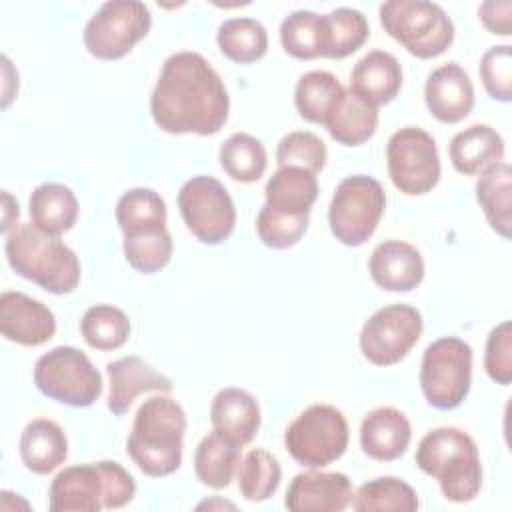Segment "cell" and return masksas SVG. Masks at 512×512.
Wrapping results in <instances>:
<instances>
[{
  "mask_svg": "<svg viewBox=\"0 0 512 512\" xmlns=\"http://www.w3.org/2000/svg\"><path fill=\"white\" fill-rule=\"evenodd\" d=\"M510 194H512V170L506 160L480 172V178L476 180V200L490 228L506 240L512 234Z\"/></svg>",
  "mask_w": 512,
  "mask_h": 512,
  "instance_id": "28",
  "label": "cell"
},
{
  "mask_svg": "<svg viewBox=\"0 0 512 512\" xmlns=\"http://www.w3.org/2000/svg\"><path fill=\"white\" fill-rule=\"evenodd\" d=\"M10 268L50 294H70L80 282V260L58 236H50L32 222H18L4 244Z\"/></svg>",
  "mask_w": 512,
  "mask_h": 512,
  "instance_id": "3",
  "label": "cell"
},
{
  "mask_svg": "<svg viewBox=\"0 0 512 512\" xmlns=\"http://www.w3.org/2000/svg\"><path fill=\"white\" fill-rule=\"evenodd\" d=\"M370 36L366 16L350 6H338L322 16V58H346Z\"/></svg>",
  "mask_w": 512,
  "mask_h": 512,
  "instance_id": "30",
  "label": "cell"
},
{
  "mask_svg": "<svg viewBox=\"0 0 512 512\" xmlns=\"http://www.w3.org/2000/svg\"><path fill=\"white\" fill-rule=\"evenodd\" d=\"M340 80L328 70H310L302 74L294 88V104L298 114L312 122L324 124L342 94Z\"/></svg>",
  "mask_w": 512,
  "mask_h": 512,
  "instance_id": "32",
  "label": "cell"
},
{
  "mask_svg": "<svg viewBox=\"0 0 512 512\" xmlns=\"http://www.w3.org/2000/svg\"><path fill=\"white\" fill-rule=\"evenodd\" d=\"M512 46H490L480 58V80L490 98L498 102L512 100Z\"/></svg>",
  "mask_w": 512,
  "mask_h": 512,
  "instance_id": "42",
  "label": "cell"
},
{
  "mask_svg": "<svg viewBox=\"0 0 512 512\" xmlns=\"http://www.w3.org/2000/svg\"><path fill=\"white\" fill-rule=\"evenodd\" d=\"M384 208L386 194L376 178L346 176L338 182L328 206L330 232L346 246H362L376 232Z\"/></svg>",
  "mask_w": 512,
  "mask_h": 512,
  "instance_id": "9",
  "label": "cell"
},
{
  "mask_svg": "<svg viewBox=\"0 0 512 512\" xmlns=\"http://www.w3.org/2000/svg\"><path fill=\"white\" fill-rule=\"evenodd\" d=\"M348 422L332 404H310L286 428L284 446L288 454L306 468H324L338 460L348 448Z\"/></svg>",
  "mask_w": 512,
  "mask_h": 512,
  "instance_id": "7",
  "label": "cell"
},
{
  "mask_svg": "<svg viewBox=\"0 0 512 512\" xmlns=\"http://www.w3.org/2000/svg\"><path fill=\"white\" fill-rule=\"evenodd\" d=\"M230 96L220 74L192 50L170 54L150 96V114L168 134L212 136L226 124Z\"/></svg>",
  "mask_w": 512,
  "mask_h": 512,
  "instance_id": "1",
  "label": "cell"
},
{
  "mask_svg": "<svg viewBox=\"0 0 512 512\" xmlns=\"http://www.w3.org/2000/svg\"><path fill=\"white\" fill-rule=\"evenodd\" d=\"M106 374L110 382L108 392V410L116 416H122L132 402L144 392H172V380L162 372L154 370L140 356H124L106 364Z\"/></svg>",
  "mask_w": 512,
  "mask_h": 512,
  "instance_id": "18",
  "label": "cell"
},
{
  "mask_svg": "<svg viewBox=\"0 0 512 512\" xmlns=\"http://www.w3.org/2000/svg\"><path fill=\"white\" fill-rule=\"evenodd\" d=\"M310 214L290 216L270 210L268 206H262L256 216V232L262 244L274 250H286L292 248L302 240V236L308 230Z\"/></svg>",
  "mask_w": 512,
  "mask_h": 512,
  "instance_id": "41",
  "label": "cell"
},
{
  "mask_svg": "<svg viewBox=\"0 0 512 512\" xmlns=\"http://www.w3.org/2000/svg\"><path fill=\"white\" fill-rule=\"evenodd\" d=\"M378 12L388 36L416 58H436L454 42V24L436 2L388 0Z\"/></svg>",
  "mask_w": 512,
  "mask_h": 512,
  "instance_id": "6",
  "label": "cell"
},
{
  "mask_svg": "<svg viewBox=\"0 0 512 512\" xmlns=\"http://www.w3.org/2000/svg\"><path fill=\"white\" fill-rule=\"evenodd\" d=\"M484 370L500 386L512 382V322L504 320L494 326L486 338Z\"/></svg>",
  "mask_w": 512,
  "mask_h": 512,
  "instance_id": "43",
  "label": "cell"
},
{
  "mask_svg": "<svg viewBox=\"0 0 512 512\" xmlns=\"http://www.w3.org/2000/svg\"><path fill=\"white\" fill-rule=\"evenodd\" d=\"M324 126L338 144L360 146L376 132L378 108L366 102L348 86L342 90Z\"/></svg>",
  "mask_w": 512,
  "mask_h": 512,
  "instance_id": "26",
  "label": "cell"
},
{
  "mask_svg": "<svg viewBox=\"0 0 512 512\" xmlns=\"http://www.w3.org/2000/svg\"><path fill=\"white\" fill-rule=\"evenodd\" d=\"M178 210L196 240L222 244L236 226V206L224 184L212 176H192L178 190Z\"/></svg>",
  "mask_w": 512,
  "mask_h": 512,
  "instance_id": "12",
  "label": "cell"
},
{
  "mask_svg": "<svg viewBox=\"0 0 512 512\" xmlns=\"http://www.w3.org/2000/svg\"><path fill=\"white\" fill-rule=\"evenodd\" d=\"M122 250H124L126 262L134 270L142 274H154V272H160L170 262L174 252V242L168 228H162L154 232L124 236Z\"/></svg>",
  "mask_w": 512,
  "mask_h": 512,
  "instance_id": "39",
  "label": "cell"
},
{
  "mask_svg": "<svg viewBox=\"0 0 512 512\" xmlns=\"http://www.w3.org/2000/svg\"><path fill=\"white\" fill-rule=\"evenodd\" d=\"M472 382V348L456 336H444L426 346L420 364V388L426 402L438 410L458 408Z\"/></svg>",
  "mask_w": 512,
  "mask_h": 512,
  "instance_id": "10",
  "label": "cell"
},
{
  "mask_svg": "<svg viewBox=\"0 0 512 512\" xmlns=\"http://www.w3.org/2000/svg\"><path fill=\"white\" fill-rule=\"evenodd\" d=\"M222 170L236 182L250 184L264 176L268 154L264 144L248 132L230 134L218 152Z\"/></svg>",
  "mask_w": 512,
  "mask_h": 512,
  "instance_id": "33",
  "label": "cell"
},
{
  "mask_svg": "<svg viewBox=\"0 0 512 512\" xmlns=\"http://www.w3.org/2000/svg\"><path fill=\"white\" fill-rule=\"evenodd\" d=\"M2 200H4V218H2V232L8 234L18 222V216H20V208H18V202L8 194V190L2 192Z\"/></svg>",
  "mask_w": 512,
  "mask_h": 512,
  "instance_id": "45",
  "label": "cell"
},
{
  "mask_svg": "<svg viewBox=\"0 0 512 512\" xmlns=\"http://www.w3.org/2000/svg\"><path fill=\"white\" fill-rule=\"evenodd\" d=\"M240 448L238 444L226 440L214 430L200 440L194 452V472L196 478L214 490L228 488L240 468Z\"/></svg>",
  "mask_w": 512,
  "mask_h": 512,
  "instance_id": "29",
  "label": "cell"
},
{
  "mask_svg": "<svg viewBox=\"0 0 512 512\" xmlns=\"http://www.w3.org/2000/svg\"><path fill=\"white\" fill-rule=\"evenodd\" d=\"M34 384L44 396L72 408L92 406L104 390L98 368L74 346L44 352L34 366Z\"/></svg>",
  "mask_w": 512,
  "mask_h": 512,
  "instance_id": "8",
  "label": "cell"
},
{
  "mask_svg": "<svg viewBox=\"0 0 512 512\" xmlns=\"http://www.w3.org/2000/svg\"><path fill=\"white\" fill-rule=\"evenodd\" d=\"M352 498V482L346 474L312 468L292 478L284 506L292 512H342L352 504Z\"/></svg>",
  "mask_w": 512,
  "mask_h": 512,
  "instance_id": "15",
  "label": "cell"
},
{
  "mask_svg": "<svg viewBox=\"0 0 512 512\" xmlns=\"http://www.w3.org/2000/svg\"><path fill=\"white\" fill-rule=\"evenodd\" d=\"M412 440V426L406 414L394 406L370 410L360 424V446L366 456L378 462L398 460Z\"/></svg>",
  "mask_w": 512,
  "mask_h": 512,
  "instance_id": "20",
  "label": "cell"
},
{
  "mask_svg": "<svg viewBox=\"0 0 512 512\" xmlns=\"http://www.w3.org/2000/svg\"><path fill=\"white\" fill-rule=\"evenodd\" d=\"M350 88L372 106L392 102L402 88V68L394 54L372 50L350 72Z\"/></svg>",
  "mask_w": 512,
  "mask_h": 512,
  "instance_id": "22",
  "label": "cell"
},
{
  "mask_svg": "<svg viewBox=\"0 0 512 512\" xmlns=\"http://www.w3.org/2000/svg\"><path fill=\"white\" fill-rule=\"evenodd\" d=\"M30 220L50 236H60L74 228L78 220V198L66 184H38L28 198Z\"/></svg>",
  "mask_w": 512,
  "mask_h": 512,
  "instance_id": "27",
  "label": "cell"
},
{
  "mask_svg": "<svg viewBox=\"0 0 512 512\" xmlns=\"http://www.w3.org/2000/svg\"><path fill=\"white\" fill-rule=\"evenodd\" d=\"M328 160L324 140L308 130H294L282 136L276 148L278 166H300L318 174Z\"/></svg>",
  "mask_w": 512,
  "mask_h": 512,
  "instance_id": "40",
  "label": "cell"
},
{
  "mask_svg": "<svg viewBox=\"0 0 512 512\" xmlns=\"http://www.w3.org/2000/svg\"><path fill=\"white\" fill-rule=\"evenodd\" d=\"M478 18L484 28L498 36H510L512 32V0H486L478 6Z\"/></svg>",
  "mask_w": 512,
  "mask_h": 512,
  "instance_id": "44",
  "label": "cell"
},
{
  "mask_svg": "<svg viewBox=\"0 0 512 512\" xmlns=\"http://www.w3.org/2000/svg\"><path fill=\"white\" fill-rule=\"evenodd\" d=\"M282 468L278 458L264 450L252 448L238 468V490L248 502H264L278 490Z\"/></svg>",
  "mask_w": 512,
  "mask_h": 512,
  "instance_id": "37",
  "label": "cell"
},
{
  "mask_svg": "<svg viewBox=\"0 0 512 512\" xmlns=\"http://www.w3.org/2000/svg\"><path fill=\"white\" fill-rule=\"evenodd\" d=\"M386 162L392 184L408 196L426 194L440 180L436 140L418 126H404L388 138Z\"/></svg>",
  "mask_w": 512,
  "mask_h": 512,
  "instance_id": "13",
  "label": "cell"
},
{
  "mask_svg": "<svg viewBox=\"0 0 512 512\" xmlns=\"http://www.w3.org/2000/svg\"><path fill=\"white\" fill-rule=\"evenodd\" d=\"M0 332L20 346H40L54 336L56 318L44 302L6 290L0 294Z\"/></svg>",
  "mask_w": 512,
  "mask_h": 512,
  "instance_id": "16",
  "label": "cell"
},
{
  "mask_svg": "<svg viewBox=\"0 0 512 512\" xmlns=\"http://www.w3.org/2000/svg\"><path fill=\"white\" fill-rule=\"evenodd\" d=\"M260 406L258 400L236 386L216 392L210 404L212 430L226 440L244 446L254 440L260 430Z\"/></svg>",
  "mask_w": 512,
  "mask_h": 512,
  "instance_id": "21",
  "label": "cell"
},
{
  "mask_svg": "<svg viewBox=\"0 0 512 512\" xmlns=\"http://www.w3.org/2000/svg\"><path fill=\"white\" fill-rule=\"evenodd\" d=\"M368 272L382 290L410 292L424 280V258L416 246L392 238L372 250Z\"/></svg>",
  "mask_w": 512,
  "mask_h": 512,
  "instance_id": "19",
  "label": "cell"
},
{
  "mask_svg": "<svg viewBox=\"0 0 512 512\" xmlns=\"http://www.w3.org/2000/svg\"><path fill=\"white\" fill-rule=\"evenodd\" d=\"M184 432V408L174 398L158 392L138 406L126 452L146 476H170L182 464Z\"/></svg>",
  "mask_w": 512,
  "mask_h": 512,
  "instance_id": "2",
  "label": "cell"
},
{
  "mask_svg": "<svg viewBox=\"0 0 512 512\" xmlns=\"http://www.w3.org/2000/svg\"><path fill=\"white\" fill-rule=\"evenodd\" d=\"M424 102L430 114L444 124L464 120L474 108V86L468 72L458 62L434 68L424 84Z\"/></svg>",
  "mask_w": 512,
  "mask_h": 512,
  "instance_id": "17",
  "label": "cell"
},
{
  "mask_svg": "<svg viewBox=\"0 0 512 512\" xmlns=\"http://www.w3.org/2000/svg\"><path fill=\"white\" fill-rule=\"evenodd\" d=\"M136 482L132 474L114 460L74 464L60 470L48 488L52 512H98L114 510L132 502Z\"/></svg>",
  "mask_w": 512,
  "mask_h": 512,
  "instance_id": "5",
  "label": "cell"
},
{
  "mask_svg": "<svg viewBox=\"0 0 512 512\" xmlns=\"http://www.w3.org/2000/svg\"><path fill=\"white\" fill-rule=\"evenodd\" d=\"M422 328V314L414 306L388 304L362 324L360 352L374 366L398 364L416 346Z\"/></svg>",
  "mask_w": 512,
  "mask_h": 512,
  "instance_id": "14",
  "label": "cell"
},
{
  "mask_svg": "<svg viewBox=\"0 0 512 512\" xmlns=\"http://www.w3.org/2000/svg\"><path fill=\"white\" fill-rule=\"evenodd\" d=\"M264 196V206L274 212L290 216L310 214L318 198V178L300 166H278L264 186Z\"/></svg>",
  "mask_w": 512,
  "mask_h": 512,
  "instance_id": "24",
  "label": "cell"
},
{
  "mask_svg": "<svg viewBox=\"0 0 512 512\" xmlns=\"http://www.w3.org/2000/svg\"><path fill=\"white\" fill-rule=\"evenodd\" d=\"M68 456V438L60 424L50 418L30 420L20 436L22 464L34 474H50Z\"/></svg>",
  "mask_w": 512,
  "mask_h": 512,
  "instance_id": "25",
  "label": "cell"
},
{
  "mask_svg": "<svg viewBox=\"0 0 512 512\" xmlns=\"http://www.w3.org/2000/svg\"><path fill=\"white\" fill-rule=\"evenodd\" d=\"M504 140L488 124H472L454 134L448 154L456 172L474 176L504 160Z\"/></svg>",
  "mask_w": 512,
  "mask_h": 512,
  "instance_id": "23",
  "label": "cell"
},
{
  "mask_svg": "<svg viewBox=\"0 0 512 512\" xmlns=\"http://www.w3.org/2000/svg\"><path fill=\"white\" fill-rule=\"evenodd\" d=\"M416 466L438 480L450 502H470L482 486L478 446L470 434L454 426H440L422 436L416 448Z\"/></svg>",
  "mask_w": 512,
  "mask_h": 512,
  "instance_id": "4",
  "label": "cell"
},
{
  "mask_svg": "<svg viewBox=\"0 0 512 512\" xmlns=\"http://www.w3.org/2000/svg\"><path fill=\"white\" fill-rule=\"evenodd\" d=\"M282 48L298 60L322 56V16L312 10H294L280 24Z\"/></svg>",
  "mask_w": 512,
  "mask_h": 512,
  "instance_id": "38",
  "label": "cell"
},
{
  "mask_svg": "<svg viewBox=\"0 0 512 512\" xmlns=\"http://www.w3.org/2000/svg\"><path fill=\"white\" fill-rule=\"evenodd\" d=\"M216 42L220 52L238 64L260 60L268 50V32L254 18H228L218 26Z\"/></svg>",
  "mask_w": 512,
  "mask_h": 512,
  "instance_id": "35",
  "label": "cell"
},
{
  "mask_svg": "<svg viewBox=\"0 0 512 512\" xmlns=\"http://www.w3.org/2000/svg\"><path fill=\"white\" fill-rule=\"evenodd\" d=\"M418 506L416 490L396 476L368 480L352 498L356 512H416Z\"/></svg>",
  "mask_w": 512,
  "mask_h": 512,
  "instance_id": "34",
  "label": "cell"
},
{
  "mask_svg": "<svg viewBox=\"0 0 512 512\" xmlns=\"http://www.w3.org/2000/svg\"><path fill=\"white\" fill-rule=\"evenodd\" d=\"M166 202L152 188H130L116 202V222L124 236L166 228Z\"/></svg>",
  "mask_w": 512,
  "mask_h": 512,
  "instance_id": "31",
  "label": "cell"
},
{
  "mask_svg": "<svg viewBox=\"0 0 512 512\" xmlns=\"http://www.w3.org/2000/svg\"><path fill=\"white\" fill-rule=\"evenodd\" d=\"M80 334L94 350H118L130 336V318L112 304H94L80 320Z\"/></svg>",
  "mask_w": 512,
  "mask_h": 512,
  "instance_id": "36",
  "label": "cell"
},
{
  "mask_svg": "<svg viewBox=\"0 0 512 512\" xmlns=\"http://www.w3.org/2000/svg\"><path fill=\"white\" fill-rule=\"evenodd\" d=\"M152 26L150 8L138 0H108L84 26V46L98 60L126 56Z\"/></svg>",
  "mask_w": 512,
  "mask_h": 512,
  "instance_id": "11",
  "label": "cell"
}]
</instances>
